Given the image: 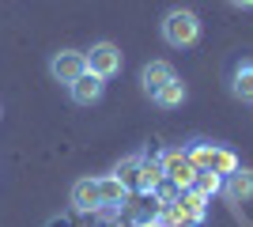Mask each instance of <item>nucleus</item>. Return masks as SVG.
Wrapping results in <instances>:
<instances>
[{
	"mask_svg": "<svg viewBox=\"0 0 253 227\" xmlns=\"http://www.w3.org/2000/svg\"><path fill=\"white\" fill-rule=\"evenodd\" d=\"M159 38L170 45V49H193V45L204 38V19L193 8H167L163 19H159Z\"/></svg>",
	"mask_w": 253,
	"mask_h": 227,
	"instance_id": "obj_1",
	"label": "nucleus"
},
{
	"mask_svg": "<svg viewBox=\"0 0 253 227\" xmlns=\"http://www.w3.org/2000/svg\"><path fill=\"white\" fill-rule=\"evenodd\" d=\"M185 155H189V163L197 167V171H215V174H223V178L242 167V163H238V155H234L227 144L204 140V136H193V140L185 144Z\"/></svg>",
	"mask_w": 253,
	"mask_h": 227,
	"instance_id": "obj_2",
	"label": "nucleus"
},
{
	"mask_svg": "<svg viewBox=\"0 0 253 227\" xmlns=\"http://www.w3.org/2000/svg\"><path fill=\"white\" fill-rule=\"evenodd\" d=\"M84 61H87V72L98 76V80H114V76H121V68H125V53H121V45L114 42H95L91 49H84Z\"/></svg>",
	"mask_w": 253,
	"mask_h": 227,
	"instance_id": "obj_3",
	"label": "nucleus"
},
{
	"mask_svg": "<svg viewBox=\"0 0 253 227\" xmlns=\"http://www.w3.org/2000/svg\"><path fill=\"white\" fill-rule=\"evenodd\" d=\"M49 80L61 87H72L80 76L87 72V61H84V49H57V53H49Z\"/></svg>",
	"mask_w": 253,
	"mask_h": 227,
	"instance_id": "obj_4",
	"label": "nucleus"
},
{
	"mask_svg": "<svg viewBox=\"0 0 253 227\" xmlns=\"http://www.w3.org/2000/svg\"><path fill=\"white\" fill-rule=\"evenodd\" d=\"M159 167H163V178L174 182V185H181V189H189L193 178H197V167L189 163L185 148H178V144H170V148L159 151Z\"/></svg>",
	"mask_w": 253,
	"mask_h": 227,
	"instance_id": "obj_5",
	"label": "nucleus"
},
{
	"mask_svg": "<svg viewBox=\"0 0 253 227\" xmlns=\"http://www.w3.org/2000/svg\"><path fill=\"white\" fill-rule=\"evenodd\" d=\"M227 91H231V98L253 106V61L250 57H242V61L231 65V72H227Z\"/></svg>",
	"mask_w": 253,
	"mask_h": 227,
	"instance_id": "obj_6",
	"label": "nucleus"
},
{
	"mask_svg": "<svg viewBox=\"0 0 253 227\" xmlns=\"http://www.w3.org/2000/svg\"><path fill=\"white\" fill-rule=\"evenodd\" d=\"M76 212H102V201H98V178L95 174H84L72 182V193H68Z\"/></svg>",
	"mask_w": 253,
	"mask_h": 227,
	"instance_id": "obj_7",
	"label": "nucleus"
},
{
	"mask_svg": "<svg viewBox=\"0 0 253 227\" xmlns=\"http://www.w3.org/2000/svg\"><path fill=\"white\" fill-rule=\"evenodd\" d=\"M219 197H227L231 205H250V201H253V171H250V167H238V171L227 174Z\"/></svg>",
	"mask_w": 253,
	"mask_h": 227,
	"instance_id": "obj_8",
	"label": "nucleus"
},
{
	"mask_svg": "<svg viewBox=\"0 0 253 227\" xmlns=\"http://www.w3.org/2000/svg\"><path fill=\"white\" fill-rule=\"evenodd\" d=\"M68 98H72L76 106H98V102L106 98V80H98V76L84 72L72 87H68Z\"/></svg>",
	"mask_w": 253,
	"mask_h": 227,
	"instance_id": "obj_9",
	"label": "nucleus"
},
{
	"mask_svg": "<svg viewBox=\"0 0 253 227\" xmlns=\"http://www.w3.org/2000/svg\"><path fill=\"white\" fill-rule=\"evenodd\" d=\"M174 65H170V61H148V65L140 68V91H144V95H155L159 87L163 84H170V80H174Z\"/></svg>",
	"mask_w": 253,
	"mask_h": 227,
	"instance_id": "obj_10",
	"label": "nucleus"
},
{
	"mask_svg": "<svg viewBox=\"0 0 253 227\" xmlns=\"http://www.w3.org/2000/svg\"><path fill=\"white\" fill-rule=\"evenodd\" d=\"M98 201H102V212H121L128 205V189L114 174H98Z\"/></svg>",
	"mask_w": 253,
	"mask_h": 227,
	"instance_id": "obj_11",
	"label": "nucleus"
},
{
	"mask_svg": "<svg viewBox=\"0 0 253 227\" xmlns=\"http://www.w3.org/2000/svg\"><path fill=\"white\" fill-rule=\"evenodd\" d=\"M185 98H189V87L181 84V76H174L170 84H163L151 95V106H159V110H178V106H185Z\"/></svg>",
	"mask_w": 253,
	"mask_h": 227,
	"instance_id": "obj_12",
	"label": "nucleus"
},
{
	"mask_svg": "<svg viewBox=\"0 0 253 227\" xmlns=\"http://www.w3.org/2000/svg\"><path fill=\"white\" fill-rule=\"evenodd\" d=\"M163 185V167H159V155H148L144 151V159H140V174H136V193L151 197Z\"/></svg>",
	"mask_w": 253,
	"mask_h": 227,
	"instance_id": "obj_13",
	"label": "nucleus"
},
{
	"mask_svg": "<svg viewBox=\"0 0 253 227\" xmlns=\"http://www.w3.org/2000/svg\"><path fill=\"white\" fill-rule=\"evenodd\" d=\"M140 159H144V151H132V155H125V159H117L114 163V178L121 185H125L128 193H136V174H140Z\"/></svg>",
	"mask_w": 253,
	"mask_h": 227,
	"instance_id": "obj_14",
	"label": "nucleus"
},
{
	"mask_svg": "<svg viewBox=\"0 0 253 227\" xmlns=\"http://www.w3.org/2000/svg\"><path fill=\"white\" fill-rule=\"evenodd\" d=\"M178 205H181V208H185V212L193 216V224H197V227H204V224H208V197H201L197 189H181Z\"/></svg>",
	"mask_w": 253,
	"mask_h": 227,
	"instance_id": "obj_15",
	"label": "nucleus"
},
{
	"mask_svg": "<svg viewBox=\"0 0 253 227\" xmlns=\"http://www.w3.org/2000/svg\"><path fill=\"white\" fill-rule=\"evenodd\" d=\"M189 189H197L201 197H219L223 193V174H215V171H197V178H193V185Z\"/></svg>",
	"mask_w": 253,
	"mask_h": 227,
	"instance_id": "obj_16",
	"label": "nucleus"
},
{
	"mask_svg": "<svg viewBox=\"0 0 253 227\" xmlns=\"http://www.w3.org/2000/svg\"><path fill=\"white\" fill-rule=\"evenodd\" d=\"M159 224H163V227H197V224H193V216H189V212H185V208L178 205V201L163 208V216H159Z\"/></svg>",
	"mask_w": 253,
	"mask_h": 227,
	"instance_id": "obj_17",
	"label": "nucleus"
},
{
	"mask_svg": "<svg viewBox=\"0 0 253 227\" xmlns=\"http://www.w3.org/2000/svg\"><path fill=\"white\" fill-rule=\"evenodd\" d=\"M234 11H253V0H227Z\"/></svg>",
	"mask_w": 253,
	"mask_h": 227,
	"instance_id": "obj_18",
	"label": "nucleus"
},
{
	"mask_svg": "<svg viewBox=\"0 0 253 227\" xmlns=\"http://www.w3.org/2000/svg\"><path fill=\"white\" fill-rule=\"evenodd\" d=\"M136 227H163L159 216H136Z\"/></svg>",
	"mask_w": 253,
	"mask_h": 227,
	"instance_id": "obj_19",
	"label": "nucleus"
},
{
	"mask_svg": "<svg viewBox=\"0 0 253 227\" xmlns=\"http://www.w3.org/2000/svg\"><path fill=\"white\" fill-rule=\"evenodd\" d=\"M0 118H4V106H0Z\"/></svg>",
	"mask_w": 253,
	"mask_h": 227,
	"instance_id": "obj_20",
	"label": "nucleus"
}]
</instances>
